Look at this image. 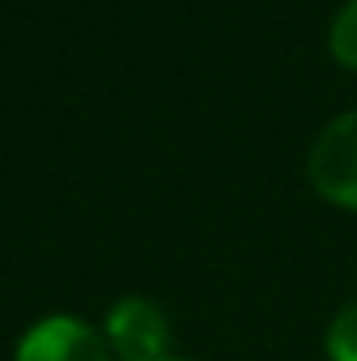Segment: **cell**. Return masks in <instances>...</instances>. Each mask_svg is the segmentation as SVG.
<instances>
[{"mask_svg":"<svg viewBox=\"0 0 357 361\" xmlns=\"http://www.w3.org/2000/svg\"><path fill=\"white\" fill-rule=\"evenodd\" d=\"M307 180L324 202L357 210V109L332 118L315 135L307 152Z\"/></svg>","mask_w":357,"mask_h":361,"instance_id":"obj_1","label":"cell"},{"mask_svg":"<svg viewBox=\"0 0 357 361\" xmlns=\"http://www.w3.org/2000/svg\"><path fill=\"white\" fill-rule=\"evenodd\" d=\"M105 341L122 361H169V345H173V328L160 302L152 298H122L109 307L105 315Z\"/></svg>","mask_w":357,"mask_h":361,"instance_id":"obj_2","label":"cell"},{"mask_svg":"<svg viewBox=\"0 0 357 361\" xmlns=\"http://www.w3.org/2000/svg\"><path fill=\"white\" fill-rule=\"evenodd\" d=\"M13 361H109V341L76 315H42L21 332Z\"/></svg>","mask_w":357,"mask_h":361,"instance_id":"obj_3","label":"cell"},{"mask_svg":"<svg viewBox=\"0 0 357 361\" xmlns=\"http://www.w3.org/2000/svg\"><path fill=\"white\" fill-rule=\"evenodd\" d=\"M324 353H328V361H357V298L345 302V307L328 319Z\"/></svg>","mask_w":357,"mask_h":361,"instance_id":"obj_4","label":"cell"},{"mask_svg":"<svg viewBox=\"0 0 357 361\" xmlns=\"http://www.w3.org/2000/svg\"><path fill=\"white\" fill-rule=\"evenodd\" d=\"M328 51H332V59L341 68L357 72V0L337 8V17L328 25Z\"/></svg>","mask_w":357,"mask_h":361,"instance_id":"obj_5","label":"cell"},{"mask_svg":"<svg viewBox=\"0 0 357 361\" xmlns=\"http://www.w3.org/2000/svg\"><path fill=\"white\" fill-rule=\"evenodd\" d=\"M169 361H189V357H169Z\"/></svg>","mask_w":357,"mask_h":361,"instance_id":"obj_6","label":"cell"}]
</instances>
